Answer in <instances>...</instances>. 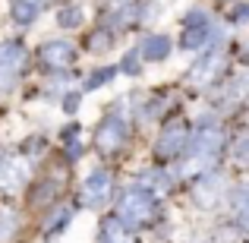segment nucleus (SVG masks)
I'll use <instances>...</instances> for the list:
<instances>
[{
	"label": "nucleus",
	"mask_w": 249,
	"mask_h": 243,
	"mask_svg": "<svg viewBox=\"0 0 249 243\" xmlns=\"http://www.w3.org/2000/svg\"><path fill=\"white\" fill-rule=\"evenodd\" d=\"M155 196L148 193L145 187H133L120 196V206H117V218L123 221L126 227H148L155 221Z\"/></svg>",
	"instance_id": "obj_1"
},
{
	"label": "nucleus",
	"mask_w": 249,
	"mask_h": 243,
	"mask_svg": "<svg viewBox=\"0 0 249 243\" xmlns=\"http://www.w3.org/2000/svg\"><path fill=\"white\" fill-rule=\"evenodd\" d=\"M126 136H129V130H126V120H123L120 114L104 117V120L98 123V130H95V142H98V149H101L104 155L123 149L126 146Z\"/></svg>",
	"instance_id": "obj_2"
},
{
	"label": "nucleus",
	"mask_w": 249,
	"mask_h": 243,
	"mask_svg": "<svg viewBox=\"0 0 249 243\" xmlns=\"http://www.w3.org/2000/svg\"><path fill=\"white\" fill-rule=\"evenodd\" d=\"M221 146H224V136H221V130H218V127H202V130H199V136H196V139H189L193 164L205 170V168H208L205 161H212L214 155L221 152Z\"/></svg>",
	"instance_id": "obj_3"
},
{
	"label": "nucleus",
	"mask_w": 249,
	"mask_h": 243,
	"mask_svg": "<svg viewBox=\"0 0 249 243\" xmlns=\"http://www.w3.org/2000/svg\"><path fill=\"white\" fill-rule=\"evenodd\" d=\"M110 189H114V180H110L107 170H91L82 183V193H79V202L85 208H101L104 202L110 199Z\"/></svg>",
	"instance_id": "obj_4"
},
{
	"label": "nucleus",
	"mask_w": 249,
	"mask_h": 243,
	"mask_svg": "<svg viewBox=\"0 0 249 243\" xmlns=\"http://www.w3.org/2000/svg\"><path fill=\"white\" fill-rule=\"evenodd\" d=\"M183 149H189V130L186 123L170 120L164 133L158 136V142H155V155L158 158H177V152H183Z\"/></svg>",
	"instance_id": "obj_5"
},
{
	"label": "nucleus",
	"mask_w": 249,
	"mask_h": 243,
	"mask_svg": "<svg viewBox=\"0 0 249 243\" xmlns=\"http://www.w3.org/2000/svg\"><path fill=\"white\" fill-rule=\"evenodd\" d=\"M208 38H218L212 32V22H208V16L202 10H193L186 19H183V48H205L208 44Z\"/></svg>",
	"instance_id": "obj_6"
},
{
	"label": "nucleus",
	"mask_w": 249,
	"mask_h": 243,
	"mask_svg": "<svg viewBox=\"0 0 249 243\" xmlns=\"http://www.w3.org/2000/svg\"><path fill=\"white\" fill-rule=\"evenodd\" d=\"M38 57H41V63L48 70H67L76 60V48L70 41H44Z\"/></svg>",
	"instance_id": "obj_7"
},
{
	"label": "nucleus",
	"mask_w": 249,
	"mask_h": 243,
	"mask_svg": "<svg viewBox=\"0 0 249 243\" xmlns=\"http://www.w3.org/2000/svg\"><path fill=\"white\" fill-rule=\"evenodd\" d=\"M221 63H224V54H221V44L214 41L208 51H202V57L193 63V70H189V79L193 82H208L212 76L221 73Z\"/></svg>",
	"instance_id": "obj_8"
},
{
	"label": "nucleus",
	"mask_w": 249,
	"mask_h": 243,
	"mask_svg": "<svg viewBox=\"0 0 249 243\" xmlns=\"http://www.w3.org/2000/svg\"><path fill=\"white\" fill-rule=\"evenodd\" d=\"M221 196H224V180L218 174H202L199 187H196V202L202 208H212L221 202Z\"/></svg>",
	"instance_id": "obj_9"
},
{
	"label": "nucleus",
	"mask_w": 249,
	"mask_h": 243,
	"mask_svg": "<svg viewBox=\"0 0 249 243\" xmlns=\"http://www.w3.org/2000/svg\"><path fill=\"white\" fill-rule=\"evenodd\" d=\"M98 243H136L133 234L126 231V224H123L120 218H104L101 221V231H98Z\"/></svg>",
	"instance_id": "obj_10"
},
{
	"label": "nucleus",
	"mask_w": 249,
	"mask_h": 243,
	"mask_svg": "<svg viewBox=\"0 0 249 243\" xmlns=\"http://www.w3.org/2000/svg\"><path fill=\"white\" fill-rule=\"evenodd\" d=\"M25 180V164L22 161H3L0 164V187L3 189H19Z\"/></svg>",
	"instance_id": "obj_11"
},
{
	"label": "nucleus",
	"mask_w": 249,
	"mask_h": 243,
	"mask_svg": "<svg viewBox=\"0 0 249 243\" xmlns=\"http://www.w3.org/2000/svg\"><path fill=\"white\" fill-rule=\"evenodd\" d=\"M142 54H145L148 60H164V57L170 54V38H164V35L145 38V44H142Z\"/></svg>",
	"instance_id": "obj_12"
},
{
	"label": "nucleus",
	"mask_w": 249,
	"mask_h": 243,
	"mask_svg": "<svg viewBox=\"0 0 249 243\" xmlns=\"http://www.w3.org/2000/svg\"><path fill=\"white\" fill-rule=\"evenodd\" d=\"M16 227H19L16 212H13L10 206H0V243H10L13 234H16Z\"/></svg>",
	"instance_id": "obj_13"
},
{
	"label": "nucleus",
	"mask_w": 249,
	"mask_h": 243,
	"mask_svg": "<svg viewBox=\"0 0 249 243\" xmlns=\"http://www.w3.org/2000/svg\"><path fill=\"white\" fill-rule=\"evenodd\" d=\"M35 16H38V0H16V3H13V19H16L19 25L35 22Z\"/></svg>",
	"instance_id": "obj_14"
},
{
	"label": "nucleus",
	"mask_w": 249,
	"mask_h": 243,
	"mask_svg": "<svg viewBox=\"0 0 249 243\" xmlns=\"http://www.w3.org/2000/svg\"><path fill=\"white\" fill-rule=\"evenodd\" d=\"M233 212H237L240 224L249 227V183H243V187L233 193Z\"/></svg>",
	"instance_id": "obj_15"
},
{
	"label": "nucleus",
	"mask_w": 249,
	"mask_h": 243,
	"mask_svg": "<svg viewBox=\"0 0 249 243\" xmlns=\"http://www.w3.org/2000/svg\"><path fill=\"white\" fill-rule=\"evenodd\" d=\"M57 22H60L63 29H76V25L82 22V10L79 6H63V10L57 13Z\"/></svg>",
	"instance_id": "obj_16"
},
{
	"label": "nucleus",
	"mask_w": 249,
	"mask_h": 243,
	"mask_svg": "<svg viewBox=\"0 0 249 243\" xmlns=\"http://www.w3.org/2000/svg\"><path fill=\"white\" fill-rule=\"evenodd\" d=\"M145 183L155 189V193H167L170 189V177L161 174V170H145ZM152 189H148V193H152Z\"/></svg>",
	"instance_id": "obj_17"
},
{
	"label": "nucleus",
	"mask_w": 249,
	"mask_h": 243,
	"mask_svg": "<svg viewBox=\"0 0 249 243\" xmlns=\"http://www.w3.org/2000/svg\"><path fill=\"white\" fill-rule=\"evenodd\" d=\"M70 218H73V208H57L54 218H48V234H57L60 227H67Z\"/></svg>",
	"instance_id": "obj_18"
},
{
	"label": "nucleus",
	"mask_w": 249,
	"mask_h": 243,
	"mask_svg": "<svg viewBox=\"0 0 249 243\" xmlns=\"http://www.w3.org/2000/svg\"><path fill=\"white\" fill-rule=\"evenodd\" d=\"M89 48L91 51H107L110 48V32H95L91 41H89Z\"/></svg>",
	"instance_id": "obj_19"
},
{
	"label": "nucleus",
	"mask_w": 249,
	"mask_h": 243,
	"mask_svg": "<svg viewBox=\"0 0 249 243\" xmlns=\"http://www.w3.org/2000/svg\"><path fill=\"white\" fill-rule=\"evenodd\" d=\"M110 76H114V70H95V73L89 76V82H85V89H98V85L107 82Z\"/></svg>",
	"instance_id": "obj_20"
},
{
	"label": "nucleus",
	"mask_w": 249,
	"mask_h": 243,
	"mask_svg": "<svg viewBox=\"0 0 249 243\" xmlns=\"http://www.w3.org/2000/svg\"><path fill=\"white\" fill-rule=\"evenodd\" d=\"M123 73L139 76V54H136V51H129V54L123 57Z\"/></svg>",
	"instance_id": "obj_21"
},
{
	"label": "nucleus",
	"mask_w": 249,
	"mask_h": 243,
	"mask_svg": "<svg viewBox=\"0 0 249 243\" xmlns=\"http://www.w3.org/2000/svg\"><path fill=\"white\" fill-rule=\"evenodd\" d=\"M233 22H249V3H240L233 10Z\"/></svg>",
	"instance_id": "obj_22"
},
{
	"label": "nucleus",
	"mask_w": 249,
	"mask_h": 243,
	"mask_svg": "<svg viewBox=\"0 0 249 243\" xmlns=\"http://www.w3.org/2000/svg\"><path fill=\"white\" fill-rule=\"evenodd\" d=\"M76 108H79V95H67V111L73 114Z\"/></svg>",
	"instance_id": "obj_23"
},
{
	"label": "nucleus",
	"mask_w": 249,
	"mask_h": 243,
	"mask_svg": "<svg viewBox=\"0 0 249 243\" xmlns=\"http://www.w3.org/2000/svg\"><path fill=\"white\" fill-rule=\"evenodd\" d=\"M110 3H126V0H110Z\"/></svg>",
	"instance_id": "obj_24"
}]
</instances>
